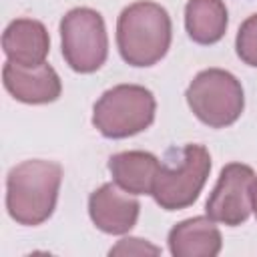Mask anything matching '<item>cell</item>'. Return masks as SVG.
Segmentation results:
<instances>
[{
	"label": "cell",
	"instance_id": "obj_1",
	"mask_svg": "<svg viewBox=\"0 0 257 257\" xmlns=\"http://www.w3.org/2000/svg\"><path fill=\"white\" fill-rule=\"evenodd\" d=\"M62 167L54 161L30 159L10 169L6 177V211L18 225L36 227L56 209Z\"/></svg>",
	"mask_w": 257,
	"mask_h": 257
},
{
	"label": "cell",
	"instance_id": "obj_2",
	"mask_svg": "<svg viewBox=\"0 0 257 257\" xmlns=\"http://www.w3.org/2000/svg\"><path fill=\"white\" fill-rule=\"evenodd\" d=\"M171 40V16L157 2L137 0L118 14L116 46L126 64L137 68L157 64L169 52Z\"/></svg>",
	"mask_w": 257,
	"mask_h": 257
},
{
	"label": "cell",
	"instance_id": "obj_3",
	"mask_svg": "<svg viewBox=\"0 0 257 257\" xmlns=\"http://www.w3.org/2000/svg\"><path fill=\"white\" fill-rule=\"evenodd\" d=\"M211 173V155L203 145L189 143L179 151H169L153 185V199L165 211L191 207Z\"/></svg>",
	"mask_w": 257,
	"mask_h": 257
},
{
	"label": "cell",
	"instance_id": "obj_4",
	"mask_svg": "<svg viewBox=\"0 0 257 257\" xmlns=\"http://www.w3.org/2000/svg\"><path fill=\"white\" fill-rule=\"evenodd\" d=\"M157 112L155 94L141 84H116L92 106V124L104 139H128L147 131Z\"/></svg>",
	"mask_w": 257,
	"mask_h": 257
},
{
	"label": "cell",
	"instance_id": "obj_5",
	"mask_svg": "<svg viewBox=\"0 0 257 257\" xmlns=\"http://www.w3.org/2000/svg\"><path fill=\"white\" fill-rule=\"evenodd\" d=\"M193 114L211 128H225L241 116L245 92L235 74L223 68H205L195 74L185 92Z\"/></svg>",
	"mask_w": 257,
	"mask_h": 257
},
{
	"label": "cell",
	"instance_id": "obj_6",
	"mask_svg": "<svg viewBox=\"0 0 257 257\" xmlns=\"http://www.w3.org/2000/svg\"><path fill=\"white\" fill-rule=\"evenodd\" d=\"M64 62L80 74L96 72L108 56V34L100 12L88 6L68 10L60 20Z\"/></svg>",
	"mask_w": 257,
	"mask_h": 257
},
{
	"label": "cell",
	"instance_id": "obj_7",
	"mask_svg": "<svg viewBox=\"0 0 257 257\" xmlns=\"http://www.w3.org/2000/svg\"><path fill=\"white\" fill-rule=\"evenodd\" d=\"M253 183H255V171L249 165L243 163L225 165L205 203L207 217L227 227L243 225L253 211L251 205Z\"/></svg>",
	"mask_w": 257,
	"mask_h": 257
},
{
	"label": "cell",
	"instance_id": "obj_8",
	"mask_svg": "<svg viewBox=\"0 0 257 257\" xmlns=\"http://www.w3.org/2000/svg\"><path fill=\"white\" fill-rule=\"evenodd\" d=\"M141 203L135 195L122 191L114 181L94 189L88 197V215L96 229L106 235L128 233L139 219Z\"/></svg>",
	"mask_w": 257,
	"mask_h": 257
},
{
	"label": "cell",
	"instance_id": "obj_9",
	"mask_svg": "<svg viewBox=\"0 0 257 257\" xmlns=\"http://www.w3.org/2000/svg\"><path fill=\"white\" fill-rule=\"evenodd\" d=\"M2 82L10 96L24 104H48L58 100L62 92L60 76L48 62L26 68L6 60L2 66Z\"/></svg>",
	"mask_w": 257,
	"mask_h": 257
},
{
	"label": "cell",
	"instance_id": "obj_10",
	"mask_svg": "<svg viewBox=\"0 0 257 257\" xmlns=\"http://www.w3.org/2000/svg\"><path fill=\"white\" fill-rule=\"evenodd\" d=\"M2 50L6 60L18 66H40L50 52L48 30L40 20L16 18L2 32Z\"/></svg>",
	"mask_w": 257,
	"mask_h": 257
},
{
	"label": "cell",
	"instance_id": "obj_11",
	"mask_svg": "<svg viewBox=\"0 0 257 257\" xmlns=\"http://www.w3.org/2000/svg\"><path fill=\"white\" fill-rule=\"evenodd\" d=\"M167 243L175 257H217L223 249L221 231L207 215L191 217L173 225Z\"/></svg>",
	"mask_w": 257,
	"mask_h": 257
},
{
	"label": "cell",
	"instance_id": "obj_12",
	"mask_svg": "<svg viewBox=\"0 0 257 257\" xmlns=\"http://www.w3.org/2000/svg\"><path fill=\"white\" fill-rule=\"evenodd\" d=\"M161 161L149 151H122L108 159L112 181L131 195H151Z\"/></svg>",
	"mask_w": 257,
	"mask_h": 257
},
{
	"label": "cell",
	"instance_id": "obj_13",
	"mask_svg": "<svg viewBox=\"0 0 257 257\" xmlns=\"http://www.w3.org/2000/svg\"><path fill=\"white\" fill-rule=\"evenodd\" d=\"M229 26V14L223 0H187L185 30L197 44L209 46L219 42Z\"/></svg>",
	"mask_w": 257,
	"mask_h": 257
},
{
	"label": "cell",
	"instance_id": "obj_14",
	"mask_svg": "<svg viewBox=\"0 0 257 257\" xmlns=\"http://www.w3.org/2000/svg\"><path fill=\"white\" fill-rule=\"evenodd\" d=\"M235 50L247 66L257 68V14H251L241 22L235 38Z\"/></svg>",
	"mask_w": 257,
	"mask_h": 257
},
{
	"label": "cell",
	"instance_id": "obj_15",
	"mask_svg": "<svg viewBox=\"0 0 257 257\" xmlns=\"http://www.w3.org/2000/svg\"><path fill=\"white\" fill-rule=\"evenodd\" d=\"M108 255H161V249L147 239L124 237L114 247H110Z\"/></svg>",
	"mask_w": 257,
	"mask_h": 257
},
{
	"label": "cell",
	"instance_id": "obj_16",
	"mask_svg": "<svg viewBox=\"0 0 257 257\" xmlns=\"http://www.w3.org/2000/svg\"><path fill=\"white\" fill-rule=\"evenodd\" d=\"M251 205H253V213H255V219H257V179L253 183V193H251Z\"/></svg>",
	"mask_w": 257,
	"mask_h": 257
}]
</instances>
